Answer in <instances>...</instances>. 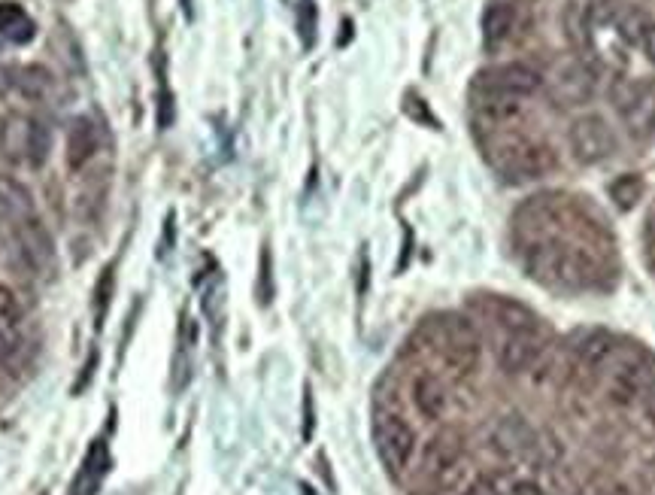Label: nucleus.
Wrapping results in <instances>:
<instances>
[{
    "label": "nucleus",
    "instance_id": "21",
    "mask_svg": "<svg viewBox=\"0 0 655 495\" xmlns=\"http://www.w3.org/2000/svg\"><path fill=\"white\" fill-rule=\"evenodd\" d=\"M643 392H646V377H643L640 368L625 365V368H619V371L613 374V380H610V395H613V401H619V404H631V401L640 398Z\"/></svg>",
    "mask_w": 655,
    "mask_h": 495
},
{
    "label": "nucleus",
    "instance_id": "24",
    "mask_svg": "<svg viewBox=\"0 0 655 495\" xmlns=\"http://www.w3.org/2000/svg\"><path fill=\"white\" fill-rule=\"evenodd\" d=\"M113 292H116V280H113V265H110V268H104V274L95 283V322H98V328H104V322H107Z\"/></svg>",
    "mask_w": 655,
    "mask_h": 495
},
{
    "label": "nucleus",
    "instance_id": "17",
    "mask_svg": "<svg viewBox=\"0 0 655 495\" xmlns=\"http://www.w3.org/2000/svg\"><path fill=\"white\" fill-rule=\"evenodd\" d=\"M464 453V438L455 429H443L440 435L431 438V444L425 447V468L428 471H446L452 468Z\"/></svg>",
    "mask_w": 655,
    "mask_h": 495
},
{
    "label": "nucleus",
    "instance_id": "32",
    "mask_svg": "<svg viewBox=\"0 0 655 495\" xmlns=\"http://www.w3.org/2000/svg\"><path fill=\"white\" fill-rule=\"evenodd\" d=\"M464 495H495V489L489 483H474L471 489H467Z\"/></svg>",
    "mask_w": 655,
    "mask_h": 495
},
{
    "label": "nucleus",
    "instance_id": "8",
    "mask_svg": "<svg viewBox=\"0 0 655 495\" xmlns=\"http://www.w3.org/2000/svg\"><path fill=\"white\" fill-rule=\"evenodd\" d=\"M613 98H616V110H619L631 137L646 140L655 134V92L649 86L625 82V86L616 89Z\"/></svg>",
    "mask_w": 655,
    "mask_h": 495
},
{
    "label": "nucleus",
    "instance_id": "25",
    "mask_svg": "<svg viewBox=\"0 0 655 495\" xmlns=\"http://www.w3.org/2000/svg\"><path fill=\"white\" fill-rule=\"evenodd\" d=\"M616 28H619V34H622V40H625V43H631V46H640V40H643V34H646L649 22H646V16H643V13H637V10H628V13H622V16H619Z\"/></svg>",
    "mask_w": 655,
    "mask_h": 495
},
{
    "label": "nucleus",
    "instance_id": "26",
    "mask_svg": "<svg viewBox=\"0 0 655 495\" xmlns=\"http://www.w3.org/2000/svg\"><path fill=\"white\" fill-rule=\"evenodd\" d=\"M273 301V256L264 246L261 259H258V304H270Z\"/></svg>",
    "mask_w": 655,
    "mask_h": 495
},
{
    "label": "nucleus",
    "instance_id": "3",
    "mask_svg": "<svg viewBox=\"0 0 655 495\" xmlns=\"http://www.w3.org/2000/svg\"><path fill=\"white\" fill-rule=\"evenodd\" d=\"M434 347L443 356L449 368L458 374H471L480 362V338L474 332V325L461 316H440L434 325Z\"/></svg>",
    "mask_w": 655,
    "mask_h": 495
},
{
    "label": "nucleus",
    "instance_id": "13",
    "mask_svg": "<svg viewBox=\"0 0 655 495\" xmlns=\"http://www.w3.org/2000/svg\"><path fill=\"white\" fill-rule=\"evenodd\" d=\"M107 471H110V447L104 441H95L79 465V474L70 486V495H98Z\"/></svg>",
    "mask_w": 655,
    "mask_h": 495
},
{
    "label": "nucleus",
    "instance_id": "18",
    "mask_svg": "<svg viewBox=\"0 0 655 495\" xmlns=\"http://www.w3.org/2000/svg\"><path fill=\"white\" fill-rule=\"evenodd\" d=\"M19 332H22V307L13 295V289L0 286V353L16 350Z\"/></svg>",
    "mask_w": 655,
    "mask_h": 495
},
{
    "label": "nucleus",
    "instance_id": "14",
    "mask_svg": "<svg viewBox=\"0 0 655 495\" xmlns=\"http://www.w3.org/2000/svg\"><path fill=\"white\" fill-rule=\"evenodd\" d=\"M0 213H4L13 225L37 219V204H34L31 189L7 174H0Z\"/></svg>",
    "mask_w": 655,
    "mask_h": 495
},
{
    "label": "nucleus",
    "instance_id": "20",
    "mask_svg": "<svg viewBox=\"0 0 655 495\" xmlns=\"http://www.w3.org/2000/svg\"><path fill=\"white\" fill-rule=\"evenodd\" d=\"M516 28V10L510 4H492L483 16V40L486 46L504 43Z\"/></svg>",
    "mask_w": 655,
    "mask_h": 495
},
{
    "label": "nucleus",
    "instance_id": "16",
    "mask_svg": "<svg viewBox=\"0 0 655 495\" xmlns=\"http://www.w3.org/2000/svg\"><path fill=\"white\" fill-rule=\"evenodd\" d=\"M413 404L425 420H440L446 414V386L434 374H419L413 380Z\"/></svg>",
    "mask_w": 655,
    "mask_h": 495
},
{
    "label": "nucleus",
    "instance_id": "4",
    "mask_svg": "<svg viewBox=\"0 0 655 495\" xmlns=\"http://www.w3.org/2000/svg\"><path fill=\"white\" fill-rule=\"evenodd\" d=\"M495 168L504 174V180L510 183H525V180H534V177H543L546 171H552V152L534 140H525V137H513L507 143H501L492 155Z\"/></svg>",
    "mask_w": 655,
    "mask_h": 495
},
{
    "label": "nucleus",
    "instance_id": "19",
    "mask_svg": "<svg viewBox=\"0 0 655 495\" xmlns=\"http://www.w3.org/2000/svg\"><path fill=\"white\" fill-rule=\"evenodd\" d=\"M37 34L34 19L13 0H0V37H7L10 43H31Z\"/></svg>",
    "mask_w": 655,
    "mask_h": 495
},
{
    "label": "nucleus",
    "instance_id": "2",
    "mask_svg": "<svg viewBox=\"0 0 655 495\" xmlns=\"http://www.w3.org/2000/svg\"><path fill=\"white\" fill-rule=\"evenodd\" d=\"M49 143V128L25 113H13L0 122V155L13 164L28 161L31 168H40L49 158Z\"/></svg>",
    "mask_w": 655,
    "mask_h": 495
},
{
    "label": "nucleus",
    "instance_id": "27",
    "mask_svg": "<svg viewBox=\"0 0 655 495\" xmlns=\"http://www.w3.org/2000/svg\"><path fill=\"white\" fill-rule=\"evenodd\" d=\"M404 113L410 116V119H416V122H422V125H431V128H440L437 125V119L431 116V110H428V104L419 98V95H407L404 98Z\"/></svg>",
    "mask_w": 655,
    "mask_h": 495
},
{
    "label": "nucleus",
    "instance_id": "31",
    "mask_svg": "<svg viewBox=\"0 0 655 495\" xmlns=\"http://www.w3.org/2000/svg\"><path fill=\"white\" fill-rule=\"evenodd\" d=\"M95 365H98V353H91L88 362H85V374H82V380L76 383V392H82V386L88 383V374H95Z\"/></svg>",
    "mask_w": 655,
    "mask_h": 495
},
{
    "label": "nucleus",
    "instance_id": "28",
    "mask_svg": "<svg viewBox=\"0 0 655 495\" xmlns=\"http://www.w3.org/2000/svg\"><path fill=\"white\" fill-rule=\"evenodd\" d=\"M313 438V392L310 386L304 389V441Z\"/></svg>",
    "mask_w": 655,
    "mask_h": 495
},
{
    "label": "nucleus",
    "instance_id": "10",
    "mask_svg": "<svg viewBox=\"0 0 655 495\" xmlns=\"http://www.w3.org/2000/svg\"><path fill=\"white\" fill-rule=\"evenodd\" d=\"M16 240H19V253L31 271L43 274V271L55 268V243H52L49 231L40 225V219H28V222L16 225Z\"/></svg>",
    "mask_w": 655,
    "mask_h": 495
},
{
    "label": "nucleus",
    "instance_id": "6",
    "mask_svg": "<svg viewBox=\"0 0 655 495\" xmlns=\"http://www.w3.org/2000/svg\"><path fill=\"white\" fill-rule=\"evenodd\" d=\"M477 92L480 95H504V98H528L534 95L540 86H543V76L528 67V64H498V67H489L483 73H477Z\"/></svg>",
    "mask_w": 655,
    "mask_h": 495
},
{
    "label": "nucleus",
    "instance_id": "22",
    "mask_svg": "<svg viewBox=\"0 0 655 495\" xmlns=\"http://www.w3.org/2000/svg\"><path fill=\"white\" fill-rule=\"evenodd\" d=\"M610 353H613V338L607 332H601V328H592V332H586L580 347H577L580 362L589 365V368H598Z\"/></svg>",
    "mask_w": 655,
    "mask_h": 495
},
{
    "label": "nucleus",
    "instance_id": "15",
    "mask_svg": "<svg viewBox=\"0 0 655 495\" xmlns=\"http://www.w3.org/2000/svg\"><path fill=\"white\" fill-rule=\"evenodd\" d=\"M7 86L25 98V101H43L52 89V76L49 70H43L40 64H25V67H16V70H7Z\"/></svg>",
    "mask_w": 655,
    "mask_h": 495
},
{
    "label": "nucleus",
    "instance_id": "7",
    "mask_svg": "<svg viewBox=\"0 0 655 495\" xmlns=\"http://www.w3.org/2000/svg\"><path fill=\"white\" fill-rule=\"evenodd\" d=\"M571 152L580 164L607 161L616 152V134L604 116L586 113L571 125Z\"/></svg>",
    "mask_w": 655,
    "mask_h": 495
},
{
    "label": "nucleus",
    "instance_id": "33",
    "mask_svg": "<svg viewBox=\"0 0 655 495\" xmlns=\"http://www.w3.org/2000/svg\"><path fill=\"white\" fill-rule=\"evenodd\" d=\"M179 7H182V16H185V19H192V16H195V10H192V0H179Z\"/></svg>",
    "mask_w": 655,
    "mask_h": 495
},
{
    "label": "nucleus",
    "instance_id": "11",
    "mask_svg": "<svg viewBox=\"0 0 655 495\" xmlns=\"http://www.w3.org/2000/svg\"><path fill=\"white\" fill-rule=\"evenodd\" d=\"M540 353H543V338L537 335V328H519V332H510L504 338L498 350V362L507 374H519L531 368Z\"/></svg>",
    "mask_w": 655,
    "mask_h": 495
},
{
    "label": "nucleus",
    "instance_id": "23",
    "mask_svg": "<svg viewBox=\"0 0 655 495\" xmlns=\"http://www.w3.org/2000/svg\"><path fill=\"white\" fill-rule=\"evenodd\" d=\"M643 192H646V186L637 174H622L619 180L610 183V198L619 210H634L637 201L643 198Z\"/></svg>",
    "mask_w": 655,
    "mask_h": 495
},
{
    "label": "nucleus",
    "instance_id": "5",
    "mask_svg": "<svg viewBox=\"0 0 655 495\" xmlns=\"http://www.w3.org/2000/svg\"><path fill=\"white\" fill-rule=\"evenodd\" d=\"M373 441H377V453H380V462L386 465V471L392 477H401L416 453V432L407 426V420H401L395 414L380 417L377 429H373Z\"/></svg>",
    "mask_w": 655,
    "mask_h": 495
},
{
    "label": "nucleus",
    "instance_id": "1",
    "mask_svg": "<svg viewBox=\"0 0 655 495\" xmlns=\"http://www.w3.org/2000/svg\"><path fill=\"white\" fill-rule=\"evenodd\" d=\"M525 268L534 280L565 289H586L598 280V262L580 246L558 240H534L525 250Z\"/></svg>",
    "mask_w": 655,
    "mask_h": 495
},
{
    "label": "nucleus",
    "instance_id": "30",
    "mask_svg": "<svg viewBox=\"0 0 655 495\" xmlns=\"http://www.w3.org/2000/svg\"><path fill=\"white\" fill-rule=\"evenodd\" d=\"M510 495H546L537 483H531V480H522V483H516L513 486V492Z\"/></svg>",
    "mask_w": 655,
    "mask_h": 495
},
{
    "label": "nucleus",
    "instance_id": "12",
    "mask_svg": "<svg viewBox=\"0 0 655 495\" xmlns=\"http://www.w3.org/2000/svg\"><path fill=\"white\" fill-rule=\"evenodd\" d=\"M101 137H98V125L88 116H76L67 128V149H64V161L70 171H82L85 164L98 155Z\"/></svg>",
    "mask_w": 655,
    "mask_h": 495
},
{
    "label": "nucleus",
    "instance_id": "29",
    "mask_svg": "<svg viewBox=\"0 0 655 495\" xmlns=\"http://www.w3.org/2000/svg\"><path fill=\"white\" fill-rule=\"evenodd\" d=\"M640 49L646 52V58L655 64V25H649L646 28V34H643V40H640Z\"/></svg>",
    "mask_w": 655,
    "mask_h": 495
},
{
    "label": "nucleus",
    "instance_id": "9",
    "mask_svg": "<svg viewBox=\"0 0 655 495\" xmlns=\"http://www.w3.org/2000/svg\"><path fill=\"white\" fill-rule=\"evenodd\" d=\"M549 95L565 107H580L595 95V76L583 61H568V64L555 67V76L549 82Z\"/></svg>",
    "mask_w": 655,
    "mask_h": 495
}]
</instances>
